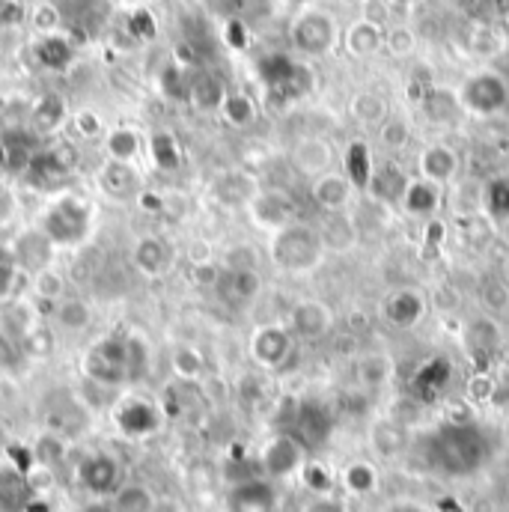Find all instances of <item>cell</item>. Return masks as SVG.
<instances>
[{
  "label": "cell",
  "instance_id": "obj_12",
  "mask_svg": "<svg viewBox=\"0 0 509 512\" xmlns=\"http://www.w3.org/2000/svg\"><path fill=\"white\" fill-rule=\"evenodd\" d=\"M292 164L298 173L310 176V179H319L325 173H331L334 167V146L325 140V137H301L292 149Z\"/></svg>",
  "mask_w": 509,
  "mask_h": 512
},
{
  "label": "cell",
  "instance_id": "obj_38",
  "mask_svg": "<svg viewBox=\"0 0 509 512\" xmlns=\"http://www.w3.org/2000/svg\"><path fill=\"white\" fill-rule=\"evenodd\" d=\"M301 480L307 483V489H313V492H319V495H325V492L334 486L331 471H328L325 465H316V462H307V465L301 468Z\"/></svg>",
  "mask_w": 509,
  "mask_h": 512
},
{
  "label": "cell",
  "instance_id": "obj_14",
  "mask_svg": "<svg viewBox=\"0 0 509 512\" xmlns=\"http://www.w3.org/2000/svg\"><path fill=\"white\" fill-rule=\"evenodd\" d=\"M331 328H334V313L328 310L325 301H301V304H295V310L289 316V331L304 340L325 337Z\"/></svg>",
  "mask_w": 509,
  "mask_h": 512
},
{
  "label": "cell",
  "instance_id": "obj_49",
  "mask_svg": "<svg viewBox=\"0 0 509 512\" xmlns=\"http://www.w3.org/2000/svg\"><path fill=\"white\" fill-rule=\"evenodd\" d=\"M152 512H185V507H182V501H176V498H158V504H155V510Z\"/></svg>",
  "mask_w": 509,
  "mask_h": 512
},
{
  "label": "cell",
  "instance_id": "obj_17",
  "mask_svg": "<svg viewBox=\"0 0 509 512\" xmlns=\"http://www.w3.org/2000/svg\"><path fill=\"white\" fill-rule=\"evenodd\" d=\"M426 313V298L417 289H396L384 298V319L396 328H411Z\"/></svg>",
  "mask_w": 509,
  "mask_h": 512
},
{
  "label": "cell",
  "instance_id": "obj_31",
  "mask_svg": "<svg viewBox=\"0 0 509 512\" xmlns=\"http://www.w3.org/2000/svg\"><path fill=\"white\" fill-rule=\"evenodd\" d=\"M358 376L367 387H384L393 379V361L382 352H367L358 361Z\"/></svg>",
  "mask_w": 509,
  "mask_h": 512
},
{
  "label": "cell",
  "instance_id": "obj_39",
  "mask_svg": "<svg viewBox=\"0 0 509 512\" xmlns=\"http://www.w3.org/2000/svg\"><path fill=\"white\" fill-rule=\"evenodd\" d=\"M411 137V128L399 117H387L382 123V143L387 149H402Z\"/></svg>",
  "mask_w": 509,
  "mask_h": 512
},
{
  "label": "cell",
  "instance_id": "obj_23",
  "mask_svg": "<svg viewBox=\"0 0 509 512\" xmlns=\"http://www.w3.org/2000/svg\"><path fill=\"white\" fill-rule=\"evenodd\" d=\"M349 114H352L361 126H382L384 120L390 117V111H387V99L379 96V93H373V90H361V93H355V96H352V102H349Z\"/></svg>",
  "mask_w": 509,
  "mask_h": 512
},
{
  "label": "cell",
  "instance_id": "obj_19",
  "mask_svg": "<svg viewBox=\"0 0 509 512\" xmlns=\"http://www.w3.org/2000/svg\"><path fill=\"white\" fill-rule=\"evenodd\" d=\"M346 51L355 54V57H373L376 51L384 48V27L379 21H370V18H358L349 24L346 36Z\"/></svg>",
  "mask_w": 509,
  "mask_h": 512
},
{
  "label": "cell",
  "instance_id": "obj_40",
  "mask_svg": "<svg viewBox=\"0 0 509 512\" xmlns=\"http://www.w3.org/2000/svg\"><path fill=\"white\" fill-rule=\"evenodd\" d=\"M33 24H36V30H39L42 36H51V33H57V27L63 24V15H60L57 6L39 3V6L33 9Z\"/></svg>",
  "mask_w": 509,
  "mask_h": 512
},
{
  "label": "cell",
  "instance_id": "obj_51",
  "mask_svg": "<svg viewBox=\"0 0 509 512\" xmlns=\"http://www.w3.org/2000/svg\"><path fill=\"white\" fill-rule=\"evenodd\" d=\"M492 3V12L498 15V18H507L509 15V0H489Z\"/></svg>",
  "mask_w": 509,
  "mask_h": 512
},
{
  "label": "cell",
  "instance_id": "obj_48",
  "mask_svg": "<svg viewBox=\"0 0 509 512\" xmlns=\"http://www.w3.org/2000/svg\"><path fill=\"white\" fill-rule=\"evenodd\" d=\"M75 123L81 128V134H87V137H93V134H99L102 126H99V117L96 114H90V111H84V114H78L75 117Z\"/></svg>",
  "mask_w": 509,
  "mask_h": 512
},
{
  "label": "cell",
  "instance_id": "obj_44",
  "mask_svg": "<svg viewBox=\"0 0 509 512\" xmlns=\"http://www.w3.org/2000/svg\"><path fill=\"white\" fill-rule=\"evenodd\" d=\"M161 87L167 90V96H173V99H188V87H191V81H185L182 78V69L179 66H170L167 69V75L161 78Z\"/></svg>",
  "mask_w": 509,
  "mask_h": 512
},
{
  "label": "cell",
  "instance_id": "obj_54",
  "mask_svg": "<svg viewBox=\"0 0 509 512\" xmlns=\"http://www.w3.org/2000/svg\"><path fill=\"white\" fill-rule=\"evenodd\" d=\"M504 438H507V447H509V420H507V426H504Z\"/></svg>",
  "mask_w": 509,
  "mask_h": 512
},
{
  "label": "cell",
  "instance_id": "obj_7",
  "mask_svg": "<svg viewBox=\"0 0 509 512\" xmlns=\"http://www.w3.org/2000/svg\"><path fill=\"white\" fill-rule=\"evenodd\" d=\"M75 170V152L69 146H54V149H39L27 167L30 179L39 188H57L69 173Z\"/></svg>",
  "mask_w": 509,
  "mask_h": 512
},
{
  "label": "cell",
  "instance_id": "obj_1",
  "mask_svg": "<svg viewBox=\"0 0 509 512\" xmlns=\"http://www.w3.org/2000/svg\"><path fill=\"white\" fill-rule=\"evenodd\" d=\"M93 221H96V212H93V206L87 200L60 197L42 215V230L39 233L54 248H75V245L87 242V236L93 233Z\"/></svg>",
  "mask_w": 509,
  "mask_h": 512
},
{
  "label": "cell",
  "instance_id": "obj_52",
  "mask_svg": "<svg viewBox=\"0 0 509 512\" xmlns=\"http://www.w3.org/2000/svg\"><path fill=\"white\" fill-rule=\"evenodd\" d=\"M310 512H343L337 504H331V501H322V504H316Z\"/></svg>",
  "mask_w": 509,
  "mask_h": 512
},
{
  "label": "cell",
  "instance_id": "obj_41",
  "mask_svg": "<svg viewBox=\"0 0 509 512\" xmlns=\"http://www.w3.org/2000/svg\"><path fill=\"white\" fill-rule=\"evenodd\" d=\"M483 307L489 310H507L509 307V283L507 280H492L483 286Z\"/></svg>",
  "mask_w": 509,
  "mask_h": 512
},
{
  "label": "cell",
  "instance_id": "obj_43",
  "mask_svg": "<svg viewBox=\"0 0 509 512\" xmlns=\"http://www.w3.org/2000/svg\"><path fill=\"white\" fill-rule=\"evenodd\" d=\"M60 322L78 331V328H84V325L90 322V310H87L81 301H66V304L60 307Z\"/></svg>",
  "mask_w": 509,
  "mask_h": 512
},
{
  "label": "cell",
  "instance_id": "obj_16",
  "mask_svg": "<svg viewBox=\"0 0 509 512\" xmlns=\"http://www.w3.org/2000/svg\"><path fill=\"white\" fill-rule=\"evenodd\" d=\"M459 173V155L444 146V143H432L420 152V179L432 182V185H447L453 182Z\"/></svg>",
  "mask_w": 509,
  "mask_h": 512
},
{
  "label": "cell",
  "instance_id": "obj_13",
  "mask_svg": "<svg viewBox=\"0 0 509 512\" xmlns=\"http://www.w3.org/2000/svg\"><path fill=\"white\" fill-rule=\"evenodd\" d=\"M352 194H355V182L346 173H334V170L313 179V185H310L313 203L328 215H340L352 203Z\"/></svg>",
  "mask_w": 509,
  "mask_h": 512
},
{
  "label": "cell",
  "instance_id": "obj_35",
  "mask_svg": "<svg viewBox=\"0 0 509 512\" xmlns=\"http://www.w3.org/2000/svg\"><path fill=\"white\" fill-rule=\"evenodd\" d=\"M384 48H387L393 57H408V54H414V48H417V36H414L411 27L396 24V27L384 30Z\"/></svg>",
  "mask_w": 509,
  "mask_h": 512
},
{
  "label": "cell",
  "instance_id": "obj_8",
  "mask_svg": "<svg viewBox=\"0 0 509 512\" xmlns=\"http://www.w3.org/2000/svg\"><path fill=\"white\" fill-rule=\"evenodd\" d=\"M459 102L477 114H495L507 105V84L498 78V75H477L471 78L462 93H459Z\"/></svg>",
  "mask_w": 509,
  "mask_h": 512
},
{
  "label": "cell",
  "instance_id": "obj_37",
  "mask_svg": "<svg viewBox=\"0 0 509 512\" xmlns=\"http://www.w3.org/2000/svg\"><path fill=\"white\" fill-rule=\"evenodd\" d=\"M149 370V355H146V346L137 340V337H128V382H137L143 379Z\"/></svg>",
  "mask_w": 509,
  "mask_h": 512
},
{
  "label": "cell",
  "instance_id": "obj_20",
  "mask_svg": "<svg viewBox=\"0 0 509 512\" xmlns=\"http://www.w3.org/2000/svg\"><path fill=\"white\" fill-rule=\"evenodd\" d=\"M233 512H271L274 510V489L265 480H245L230 492Z\"/></svg>",
  "mask_w": 509,
  "mask_h": 512
},
{
  "label": "cell",
  "instance_id": "obj_27",
  "mask_svg": "<svg viewBox=\"0 0 509 512\" xmlns=\"http://www.w3.org/2000/svg\"><path fill=\"white\" fill-rule=\"evenodd\" d=\"M51 248H54V245H51L42 233H27V236H21V239H18L15 254H12V262L27 265V268H33V271H42V268H45V262H48Z\"/></svg>",
  "mask_w": 509,
  "mask_h": 512
},
{
  "label": "cell",
  "instance_id": "obj_6",
  "mask_svg": "<svg viewBox=\"0 0 509 512\" xmlns=\"http://www.w3.org/2000/svg\"><path fill=\"white\" fill-rule=\"evenodd\" d=\"M292 42L304 54H328L337 42V24L328 12H304L292 24Z\"/></svg>",
  "mask_w": 509,
  "mask_h": 512
},
{
  "label": "cell",
  "instance_id": "obj_9",
  "mask_svg": "<svg viewBox=\"0 0 509 512\" xmlns=\"http://www.w3.org/2000/svg\"><path fill=\"white\" fill-rule=\"evenodd\" d=\"M304 453H301V444L295 441V435H277L274 441L265 444L262 450V468L268 477L280 480V477H292V474H301L304 468Z\"/></svg>",
  "mask_w": 509,
  "mask_h": 512
},
{
  "label": "cell",
  "instance_id": "obj_25",
  "mask_svg": "<svg viewBox=\"0 0 509 512\" xmlns=\"http://www.w3.org/2000/svg\"><path fill=\"white\" fill-rule=\"evenodd\" d=\"M155 504H158V495L143 483H123L120 492L111 498L114 512H152Z\"/></svg>",
  "mask_w": 509,
  "mask_h": 512
},
{
  "label": "cell",
  "instance_id": "obj_22",
  "mask_svg": "<svg viewBox=\"0 0 509 512\" xmlns=\"http://www.w3.org/2000/svg\"><path fill=\"white\" fill-rule=\"evenodd\" d=\"M340 483H343V489H346L349 495L364 498V495H373V492L379 489V471H376L373 462L355 459V462H349V465L343 468Z\"/></svg>",
  "mask_w": 509,
  "mask_h": 512
},
{
  "label": "cell",
  "instance_id": "obj_50",
  "mask_svg": "<svg viewBox=\"0 0 509 512\" xmlns=\"http://www.w3.org/2000/svg\"><path fill=\"white\" fill-rule=\"evenodd\" d=\"M468 512H498V507H495V501H489V498H477Z\"/></svg>",
  "mask_w": 509,
  "mask_h": 512
},
{
  "label": "cell",
  "instance_id": "obj_42",
  "mask_svg": "<svg viewBox=\"0 0 509 512\" xmlns=\"http://www.w3.org/2000/svg\"><path fill=\"white\" fill-rule=\"evenodd\" d=\"M498 393V382L486 373H477L471 382H468V399L471 402H492Z\"/></svg>",
  "mask_w": 509,
  "mask_h": 512
},
{
  "label": "cell",
  "instance_id": "obj_5",
  "mask_svg": "<svg viewBox=\"0 0 509 512\" xmlns=\"http://www.w3.org/2000/svg\"><path fill=\"white\" fill-rule=\"evenodd\" d=\"M114 423L126 438H149L161 429L164 414L143 396H126L114 405Z\"/></svg>",
  "mask_w": 509,
  "mask_h": 512
},
{
  "label": "cell",
  "instance_id": "obj_10",
  "mask_svg": "<svg viewBox=\"0 0 509 512\" xmlns=\"http://www.w3.org/2000/svg\"><path fill=\"white\" fill-rule=\"evenodd\" d=\"M248 212H251L256 227L268 230L271 236H274L277 230L295 224V221H292V215H295V212H292V200H289L283 191H259L254 200L248 203Z\"/></svg>",
  "mask_w": 509,
  "mask_h": 512
},
{
  "label": "cell",
  "instance_id": "obj_45",
  "mask_svg": "<svg viewBox=\"0 0 509 512\" xmlns=\"http://www.w3.org/2000/svg\"><path fill=\"white\" fill-rule=\"evenodd\" d=\"M131 30H134V36H140V39H152V36H155V21H152V15H149L146 9L134 12V15H131Z\"/></svg>",
  "mask_w": 509,
  "mask_h": 512
},
{
  "label": "cell",
  "instance_id": "obj_11",
  "mask_svg": "<svg viewBox=\"0 0 509 512\" xmlns=\"http://www.w3.org/2000/svg\"><path fill=\"white\" fill-rule=\"evenodd\" d=\"M292 352V331L280 325H262L251 337V355L259 367L277 370Z\"/></svg>",
  "mask_w": 509,
  "mask_h": 512
},
{
  "label": "cell",
  "instance_id": "obj_28",
  "mask_svg": "<svg viewBox=\"0 0 509 512\" xmlns=\"http://www.w3.org/2000/svg\"><path fill=\"white\" fill-rule=\"evenodd\" d=\"M140 146H143V140H140V134L134 128L120 126L108 134V155H111V161L131 164L140 155Z\"/></svg>",
  "mask_w": 509,
  "mask_h": 512
},
{
  "label": "cell",
  "instance_id": "obj_21",
  "mask_svg": "<svg viewBox=\"0 0 509 512\" xmlns=\"http://www.w3.org/2000/svg\"><path fill=\"white\" fill-rule=\"evenodd\" d=\"M402 206L408 215H432L438 206H441V188L426 182V179H408L405 185V194H402Z\"/></svg>",
  "mask_w": 509,
  "mask_h": 512
},
{
  "label": "cell",
  "instance_id": "obj_18",
  "mask_svg": "<svg viewBox=\"0 0 509 512\" xmlns=\"http://www.w3.org/2000/svg\"><path fill=\"white\" fill-rule=\"evenodd\" d=\"M131 256H134V268H137L143 277H161V274L170 268V262H173L170 245L161 242V239H155V236L140 239V242L134 245Z\"/></svg>",
  "mask_w": 509,
  "mask_h": 512
},
{
  "label": "cell",
  "instance_id": "obj_3",
  "mask_svg": "<svg viewBox=\"0 0 509 512\" xmlns=\"http://www.w3.org/2000/svg\"><path fill=\"white\" fill-rule=\"evenodd\" d=\"M84 376L102 387L128 382V337H99L84 355Z\"/></svg>",
  "mask_w": 509,
  "mask_h": 512
},
{
  "label": "cell",
  "instance_id": "obj_4",
  "mask_svg": "<svg viewBox=\"0 0 509 512\" xmlns=\"http://www.w3.org/2000/svg\"><path fill=\"white\" fill-rule=\"evenodd\" d=\"M81 489L93 498H114L120 492L123 480V465L111 456V453H93L87 456L78 471H75Z\"/></svg>",
  "mask_w": 509,
  "mask_h": 512
},
{
  "label": "cell",
  "instance_id": "obj_34",
  "mask_svg": "<svg viewBox=\"0 0 509 512\" xmlns=\"http://www.w3.org/2000/svg\"><path fill=\"white\" fill-rule=\"evenodd\" d=\"M102 185L108 194L114 197H126L128 191L134 188V170L128 164H120V161H111L102 173Z\"/></svg>",
  "mask_w": 509,
  "mask_h": 512
},
{
  "label": "cell",
  "instance_id": "obj_26",
  "mask_svg": "<svg viewBox=\"0 0 509 512\" xmlns=\"http://www.w3.org/2000/svg\"><path fill=\"white\" fill-rule=\"evenodd\" d=\"M36 60L51 72H63L72 63V42L66 36H57V33L42 36L36 45Z\"/></svg>",
  "mask_w": 509,
  "mask_h": 512
},
{
  "label": "cell",
  "instance_id": "obj_56",
  "mask_svg": "<svg viewBox=\"0 0 509 512\" xmlns=\"http://www.w3.org/2000/svg\"><path fill=\"white\" fill-rule=\"evenodd\" d=\"M507 498H509V480H507Z\"/></svg>",
  "mask_w": 509,
  "mask_h": 512
},
{
  "label": "cell",
  "instance_id": "obj_32",
  "mask_svg": "<svg viewBox=\"0 0 509 512\" xmlns=\"http://www.w3.org/2000/svg\"><path fill=\"white\" fill-rule=\"evenodd\" d=\"M370 441L379 456H396L405 447V432L393 420H379L370 432Z\"/></svg>",
  "mask_w": 509,
  "mask_h": 512
},
{
  "label": "cell",
  "instance_id": "obj_30",
  "mask_svg": "<svg viewBox=\"0 0 509 512\" xmlns=\"http://www.w3.org/2000/svg\"><path fill=\"white\" fill-rule=\"evenodd\" d=\"M224 120L233 128H248L256 123V102L248 93H227L221 105Z\"/></svg>",
  "mask_w": 509,
  "mask_h": 512
},
{
  "label": "cell",
  "instance_id": "obj_15",
  "mask_svg": "<svg viewBox=\"0 0 509 512\" xmlns=\"http://www.w3.org/2000/svg\"><path fill=\"white\" fill-rule=\"evenodd\" d=\"M215 289H218L224 304L248 307V304H254L256 295L262 292V280H259V271H230V268H224L218 283H215Z\"/></svg>",
  "mask_w": 509,
  "mask_h": 512
},
{
  "label": "cell",
  "instance_id": "obj_24",
  "mask_svg": "<svg viewBox=\"0 0 509 512\" xmlns=\"http://www.w3.org/2000/svg\"><path fill=\"white\" fill-rule=\"evenodd\" d=\"M188 99H191V105L200 108V111H221V105H224V99H227V90H224L221 78H215V75H200V78L191 81Z\"/></svg>",
  "mask_w": 509,
  "mask_h": 512
},
{
  "label": "cell",
  "instance_id": "obj_36",
  "mask_svg": "<svg viewBox=\"0 0 509 512\" xmlns=\"http://www.w3.org/2000/svg\"><path fill=\"white\" fill-rule=\"evenodd\" d=\"M173 367L182 379H200L203 373V355L191 346H182L176 355H173Z\"/></svg>",
  "mask_w": 509,
  "mask_h": 512
},
{
  "label": "cell",
  "instance_id": "obj_47",
  "mask_svg": "<svg viewBox=\"0 0 509 512\" xmlns=\"http://www.w3.org/2000/svg\"><path fill=\"white\" fill-rule=\"evenodd\" d=\"M12 283H15V262L9 256H0V298L9 295Z\"/></svg>",
  "mask_w": 509,
  "mask_h": 512
},
{
  "label": "cell",
  "instance_id": "obj_55",
  "mask_svg": "<svg viewBox=\"0 0 509 512\" xmlns=\"http://www.w3.org/2000/svg\"><path fill=\"white\" fill-rule=\"evenodd\" d=\"M507 283H509V259H507Z\"/></svg>",
  "mask_w": 509,
  "mask_h": 512
},
{
  "label": "cell",
  "instance_id": "obj_46",
  "mask_svg": "<svg viewBox=\"0 0 509 512\" xmlns=\"http://www.w3.org/2000/svg\"><path fill=\"white\" fill-rule=\"evenodd\" d=\"M21 18H24V6L18 0H0V27L21 24Z\"/></svg>",
  "mask_w": 509,
  "mask_h": 512
},
{
  "label": "cell",
  "instance_id": "obj_53",
  "mask_svg": "<svg viewBox=\"0 0 509 512\" xmlns=\"http://www.w3.org/2000/svg\"><path fill=\"white\" fill-rule=\"evenodd\" d=\"M84 512H114V510H111V501H108V504H90Z\"/></svg>",
  "mask_w": 509,
  "mask_h": 512
},
{
  "label": "cell",
  "instance_id": "obj_2",
  "mask_svg": "<svg viewBox=\"0 0 509 512\" xmlns=\"http://www.w3.org/2000/svg\"><path fill=\"white\" fill-rule=\"evenodd\" d=\"M271 259L292 274H310L322 265L325 245L322 236L313 227L304 224H289L271 236Z\"/></svg>",
  "mask_w": 509,
  "mask_h": 512
},
{
  "label": "cell",
  "instance_id": "obj_33",
  "mask_svg": "<svg viewBox=\"0 0 509 512\" xmlns=\"http://www.w3.org/2000/svg\"><path fill=\"white\" fill-rule=\"evenodd\" d=\"M33 123H36L39 131H45V134L57 131V128L66 123V105H63V99H60V96H45V99L36 105Z\"/></svg>",
  "mask_w": 509,
  "mask_h": 512
},
{
  "label": "cell",
  "instance_id": "obj_29",
  "mask_svg": "<svg viewBox=\"0 0 509 512\" xmlns=\"http://www.w3.org/2000/svg\"><path fill=\"white\" fill-rule=\"evenodd\" d=\"M149 155L161 170H176L182 164V149L170 131H155L149 137Z\"/></svg>",
  "mask_w": 509,
  "mask_h": 512
}]
</instances>
